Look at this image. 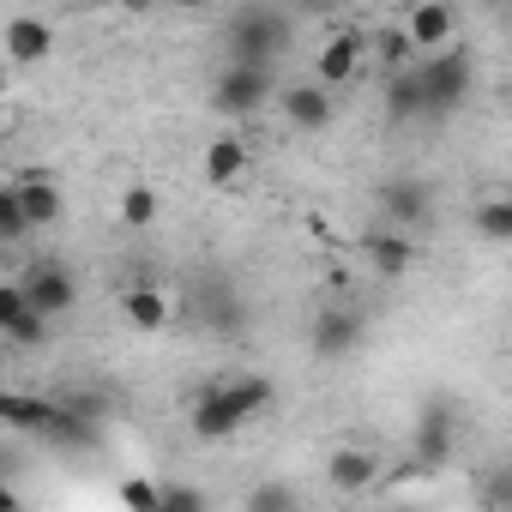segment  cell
I'll return each mask as SVG.
<instances>
[{
  "label": "cell",
  "instance_id": "cell-1",
  "mask_svg": "<svg viewBox=\"0 0 512 512\" xmlns=\"http://www.w3.org/2000/svg\"><path fill=\"white\" fill-rule=\"evenodd\" d=\"M272 380L266 374H235V380H211L193 404H187V428H193V440H205V446H223V440H235L253 416H266L272 410Z\"/></svg>",
  "mask_w": 512,
  "mask_h": 512
},
{
  "label": "cell",
  "instance_id": "cell-2",
  "mask_svg": "<svg viewBox=\"0 0 512 512\" xmlns=\"http://www.w3.org/2000/svg\"><path fill=\"white\" fill-rule=\"evenodd\" d=\"M290 19L272 13V7H241L229 25H223V49H229V67H272L284 49H290Z\"/></svg>",
  "mask_w": 512,
  "mask_h": 512
},
{
  "label": "cell",
  "instance_id": "cell-3",
  "mask_svg": "<svg viewBox=\"0 0 512 512\" xmlns=\"http://www.w3.org/2000/svg\"><path fill=\"white\" fill-rule=\"evenodd\" d=\"M416 79H422L428 115H452V109H464V97H470V85H476V67H470V55H464V49H446V55L422 61V67H416Z\"/></svg>",
  "mask_w": 512,
  "mask_h": 512
},
{
  "label": "cell",
  "instance_id": "cell-4",
  "mask_svg": "<svg viewBox=\"0 0 512 512\" xmlns=\"http://www.w3.org/2000/svg\"><path fill=\"white\" fill-rule=\"evenodd\" d=\"M272 97H278V91H272V67H223L217 85H211V103H217L223 115H235V121L260 115Z\"/></svg>",
  "mask_w": 512,
  "mask_h": 512
},
{
  "label": "cell",
  "instance_id": "cell-5",
  "mask_svg": "<svg viewBox=\"0 0 512 512\" xmlns=\"http://www.w3.org/2000/svg\"><path fill=\"white\" fill-rule=\"evenodd\" d=\"M278 109L296 133H326L332 115H338V91H326L320 79H302V85H284L278 91Z\"/></svg>",
  "mask_w": 512,
  "mask_h": 512
},
{
  "label": "cell",
  "instance_id": "cell-6",
  "mask_svg": "<svg viewBox=\"0 0 512 512\" xmlns=\"http://www.w3.org/2000/svg\"><path fill=\"white\" fill-rule=\"evenodd\" d=\"M308 350L320 356V362H338V356H356L362 350V314L356 308H320L314 314V326H308Z\"/></svg>",
  "mask_w": 512,
  "mask_h": 512
},
{
  "label": "cell",
  "instance_id": "cell-7",
  "mask_svg": "<svg viewBox=\"0 0 512 512\" xmlns=\"http://www.w3.org/2000/svg\"><path fill=\"white\" fill-rule=\"evenodd\" d=\"M404 37H410V49H416L422 61H434V55L452 49V37H458V13L446 7V0H422V7L404 13Z\"/></svg>",
  "mask_w": 512,
  "mask_h": 512
},
{
  "label": "cell",
  "instance_id": "cell-8",
  "mask_svg": "<svg viewBox=\"0 0 512 512\" xmlns=\"http://www.w3.org/2000/svg\"><path fill=\"white\" fill-rule=\"evenodd\" d=\"M374 205H380V217H386V229H416L422 217H428V187L416 181V175H386L380 187H374Z\"/></svg>",
  "mask_w": 512,
  "mask_h": 512
},
{
  "label": "cell",
  "instance_id": "cell-9",
  "mask_svg": "<svg viewBox=\"0 0 512 512\" xmlns=\"http://www.w3.org/2000/svg\"><path fill=\"white\" fill-rule=\"evenodd\" d=\"M0 49H7L13 67H37V61H49V49H55V25L37 19V13H13L7 25H0Z\"/></svg>",
  "mask_w": 512,
  "mask_h": 512
},
{
  "label": "cell",
  "instance_id": "cell-10",
  "mask_svg": "<svg viewBox=\"0 0 512 512\" xmlns=\"http://www.w3.org/2000/svg\"><path fill=\"white\" fill-rule=\"evenodd\" d=\"M362 260H368V272H374V278L398 284V278H404V272L416 266V241L380 223V229H368V235H362Z\"/></svg>",
  "mask_w": 512,
  "mask_h": 512
},
{
  "label": "cell",
  "instance_id": "cell-11",
  "mask_svg": "<svg viewBox=\"0 0 512 512\" xmlns=\"http://www.w3.org/2000/svg\"><path fill=\"white\" fill-rule=\"evenodd\" d=\"M19 284H25L31 308H37V314H49V320H61V314L79 302V278H73L67 266H55V260H49V266H37V272H31V278H19Z\"/></svg>",
  "mask_w": 512,
  "mask_h": 512
},
{
  "label": "cell",
  "instance_id": "cell-12",
  "mask_svg": "<svg viewBox=\"0 0 512 512\" xmlns=\"http://www.w3.org/2000/svg\"><path fill=\"white\" fill-rule=\"evenodd\" d=\"M362 49H368V43H362L356 31H332L326 49L314 55V79H320L326 91H344V85L356 79V67H362Z\"/></svg>",
  "mask_w": 512,
  "mask_h": 512
},
{
  "label": "cell",
  "instance_id": "cell-13",
  "mask_svg": "<svg viewBox=\"0 0 512 512\" xmlns=\"http://www.w3.org/2000/svg\"><path fill=\"white\" fill-rule=\"evenodd\" d=\"M199 175H205V187H235L247 175V139L241 133H217L205 145V157H199Z\"/></svg>",
  "mask_w": 512,
  "mask_h": 512
},
{
  "label": "cell",
  "instance_id": "cell-14",
  "mask_svg": "<svg viewBox=\"0 0 512 512\" xmlns=\"http://www.w3.org/2000/svg\"><path fill=\"white\" fill-rule=\"evenodd\" d=\"M374 476H380V458H374L368 446H332L326 482H332L338 494H362V488H374Z\"/></svg>",
  "mask_w": 512,
  "mask_h": 512
},
{
  "label": "cell",
  "instance_id": "cell-15",
  "mask_svg": "<svg viewBox=\"0 0 512 512\" xmlns=\"http://www.w3.org/2000/svg\"><path fill=\"white\" fill-rule=\"evenodd\" d=\"M121 314H127L133 332L157 338V332L169 326V290H157V284H127V290H121Z\"/></svg>",
  "mask_w": 512,
  "mask_h": 512
},
{
  "label": "cell",
  "instance_id": "cell-16",
  "mask_svg": "<svg viewBox=\"0 0 512 512\" xmlns=\"http://www.w3.org/2000/svg\"><path fill=\"white\" fill-rule=\"evenodd\" d=\"M43 440L49 446H67V452H79V446H91L97 440V422H91V410L85 404H49V422H43Z\"/></svg>",
  "mask_w": 512,
  "mask_h": 512
},
{
  "label": "cell",
  "instance_id": "cell-17",
  "mask_svg": "<svg viewBox=\"0 0 512 512\" xmlns=\"http://www.w3.org/2000/svg\"><path fill=\"white\" fill-rule=\"evenodd\" d=\"M13 187H19V199H25L31 229H55V223H61L67 199H61V187H55L49 175H25V181H13Z\"/></svg>",
  "mask_w": 512,
  "mask_h": 512
},
{
  "label": "cell",
  "instance_id": "cell-18",
  "mask_svg": "<svg viewBox=\"0 0 512 512\" xmlns=\"http://www.w3.org/2000/svg\"><path fill=\"white\" fill-rule=\"evenodd\" d=\"M380 97H386V121H416V115H428V97H422L416 67H410V73H392Z\"/></svg>",
  "mask_w": 512,
  "mask_h": 512
},
{
  "label": "cell",
  "instance_id": "cell-19",
  "mask_svg": "<svg viewBox=\"0 0 512 512\" xmlns=\"http://www.w3.org/2000/svg\"><path fill=\"white\" fill-rule=\"evenodd\" d=\"M49 404H55V398L7 392V398H0V422H7V434H43V422H49Z\"/></svg>",
  "mask_w": 512,
  "mask_h": 512
},
{
  "label": "cell",
  "instance_id": "cell-20",
  "mask_svg": "<svg viewBox=\"0 0 512 512\" xmlns=\"http://www.w3.org/2000/svg\"><path fill=\"white\" fill-rule=\"evenodd\" d=\"M476 235L482 241H494V247H512V193H488L482 205H476Z\"/></svg>",
  "mask_w": 512,
  "mask_h": 512
},
{
  "label": "cell",
  "instance_id": "cell-21",
  "mask_svg": "<svg viewBox=\"0 0 512 512\" xmlns=\"http://www.w3.org/2000/svg\"><path fill=\"white\" fill-rule=\"evenodd\" d=\"M416 452H422V464H446V458H452V422H446L440 410H428V416L416 422Z\"/></svg>",
  "mask_w": 512,
  "mask_h": 512
},
{
  "label": "cell",
  "instance_id": "cell-22",
  "mask_svg": "<svg viewBox=\"0 0 512 512\" xmlns=\"http://www.w3.org/2000/svg\"><path fill=\"white\" fill-rule=\"evenodd\" d=\"M115 211H121V223H127V229H151V223H157V211H163V199H157V187L133 181V187L121 193V205H115Z\"/></svg>",
  "mask_w": 512,
  "mask_h": 512
},
{
  "label": "cell",
  "instance_id": "cell-23",
  "mask_svg": "<svg viewBox=\"0 0 512 512\" xmlns=\"http://www.w3.org/2000/svg\"><path fill=\"white\" fill-rule=\"evenodd\" d=\"M247 512H302V494L290 488V482H253V494H247Z\"/></svg>",
  "mask_w": 512,
  "mask_h": 512
},
{
  "label": "cell",
  "instance_id": "cell-24",
  "mask_svg": "<svg viewBox=\"0 0 512 512\" xmlns=\"http://www.w3.org/2000/svg\"><path fill=\"white\" fill-rule=\"evenodd\" d=\"M163 494H169V482H151V476H127L121 482V506L127 512H163Z\"/></svg>",
  "mask_w": 512,
  "mask_h": 512
},
{
  "label": "cell",
  "instance_id": "cell-25",
  "mask_svg": "<svg viewBox=\"0 0 512 512\" xmlns=\"http://www.w3.org/2000/svg\"><path fill=\"white\" fill-rule=\"evenodd\" d=\"M25 235H37V229H31V217H25L19 187H0V241H25Z\"/></svg>",
  "mask_w": 512,
  "mask_h": 512
},
{
  "label": "cell",
  "instance_id": "cell-26",
  "mask_svg": "<svg viewBox=\"0 0 512 512\" xmlns=\"http://www.w3.org/2000/svg\"><path fill=\"white\" fill-rule=\"evenodd\" d=\"M374 55L392 67V73H410V37H404V25H386V31H374Z\"/></svg>",
  "mask_w": 512,
  "mask_h": 512
},
{
  "label": "cell",
  "instance_id": "cell-27",
  "mask_svg": "<svg viewBox=\"0 0 512 512\" xmlns=\"http://www.w3.org/2000/svg\"><path fill=\"white\" fill-rule=\"evenodd\" d=\"M0 338H13L19 350H37V344L49 338V314H37V308H25V314H19V320L7 326V332H0Z\"/></svg>",
  "mask_w": 512,
  "mask_h": 512
},
{
  "label": "cell",
  "instance_id": "cell-28",
  "mask_svg": "<svg viewBox=\"0 0 512 512\" xmlns=\"http://www.w3.org/2000/svg\"><path fill=\"white\" fill-rule=\"evenodd\" d=\"M163 512H211V500H205L193 482H169V494H163Z\"/></svg>",
  "mask_w": 512,
  "mask_h": 512
},
{
  "label": "cell",
  "instance_id": "cell-29",
  "mask_svg": "<svg viewBox=\"0 0 512 512\" xmlns=\"http://www.w3.org/2000/svg\"><path fill=\"white\" fill-rule=\"evenodd\" d=\"M31 308V296H25V284H0V332H7L19 314Z\"/></svg>",
  "mask_w": 512,
  "mask_h": 512
},
{
  "label": "cell",
  "instance_id": "cell-30",
  "mask_svg": "<svg viewBox=\"0 0 512 512\" xmlns=\"http://www.w3.org/2000/svg\"><path fill=\"white\" fill-rule=\"evenodd\" d=\"M0 512H25V500H19V488H13V482L0 488Z\"/></svg>",
  "mask_w": 512,
  "mask_h": 512
},
{
  "label": "cell",
  "instance_id": "cell-31",
  "mask_svg": "<svg viewBox=\"0 0 512 512\" xmlns=\"http://www.w3.org/2000/svg\"><path fill=\"white\" fill-rule=\"evenodd\" d=\"M386 512H422V506H386Z\"/></svg>",
  "mask_w": 512,
  "mask_h": 512
}]
</instances>
